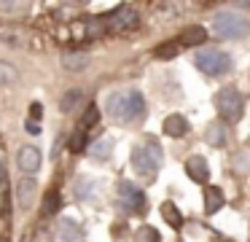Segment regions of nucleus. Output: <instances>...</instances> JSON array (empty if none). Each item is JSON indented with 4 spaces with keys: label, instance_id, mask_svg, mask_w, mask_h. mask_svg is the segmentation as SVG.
Segmentation results:
<instances>
[{
    "label": "nucleus",
    "instance_id": "f257e3e1",
    "mask_svg": "<svg viewBox=\"0 0 250 242\" xmlns=\"http://www.w3.org/2000/svg\"><path fill=\"white\" fill-rule=\"evenodd\" d=\"M105 105H108V113L116 124H132L146 110V97L137 89H121V91H113Z\"/></svg>",
    "mask_w": 250,
    "mask_h": 242
},
{
    "label": "nucleus",
    "instance_id": "f03ea898",
    "mask_svg": "<svg viewBox=\"0 0 250 242\" xmlns=\"http://www.w3.org/2000/svg\"><path fill=\"white\" fill-rule=\"evenodd\" d=\"M162 161H164V151H162V145H159L156 140L137 143L135 148H132V167L146 177L156 175V170L162 167Z\"/></svg>",
    "mask_w": 250,
    "mask_h": 242
},
{
    "label": "nucleus",
    "instance_id": "7ed1b4c3",
    "mask_svg": "<svg viewBox=\"0 0 250 242\" xmlns=\"http://www.w3.org/2000/svg\"><path fill=\"white\" fill-rule=\"evenodd\" d=\"M212 32H215L218 38H229V41L245 38L250 32V19L242 14H234V11H221V14H215V19H212Z\"/></svg>",
    "mask_w": 250,
    "mask_h": 242
},
{
    "label": "nucleus",
    "instance_id": "20e7f679",
    "mask_svg": "<svg viewBox=\"0 0 250 242\" xmlns=\"http://www.w3.org/2000/svg\"><path fill=\"white\" fill-rule=\"evenodd\" d=\"M194 62H196V67L202 70L205 75H212V78H218V75H226L229 70H231V57H229L226 51H221V48H212V46H207V48H199L196 51V57H194Z\"/></svg>",
    "mask_w": 250,
    "mask_h": 242
},
{
    "label": "nucleus",
    "instance_id": "39448f33",
    "mask_svg": "<svg viewBox=\"0 0 250 242\" xmlns=\"http://www.w3.org/2000/svg\"><path fill=\"white\" fill-rule=\"evenodd\" d=\"M215 108H218V116L223 118L226 124H237L245 113V102H242V94H239L234 86H226L215 94Z\"/></svg>",
    "mask_w": 250,
    "mask_h": 242
},
{
    "label": "nucleus",
    "instance_id": "423d86ee",
    "mask_svg": "<svg viewBox=\"0 0 250 242\" xmlns=\"http://www.w3.org/2000/svg\"><path fill=\"white\" fill-rule=\"evenodd\" d=\"M140 24V14H137L132 5H119L113 14L105 16V27L110 32H129Z\"/></svg>",
    "mask_w": 250,
    "mask_h": 242
},
{
    "label": "nucleus",
    "instance_id": "0eeeda50",
    "mask_svg": "<svg viewBox=\"0 0 250 242\" xmlns=\"http://www.w3.org/2000/svg\"><path fill=\"white\" fill-rule=\"evenodd\" d=\"M119 199H121V204L126 207V213H132V215L146 213V194H143V188H137L135 183L121 180L119 183Z\"/></svg>",
    "mask_w": 250,
    "mask_h": 242
},
{
    "label": "nucleus",
    "instance_id": "6e6552de",
    "mask_svg": "<svg viewBox=\"0 0 250 242\" xmlns=\"http://www.w3.org/2000/svg\"><path fill=\"white\" fill-rule=\"evenodd\" d=\"M17 161H19V170H24L27 175H33V172L41 170V161L43 159H41V151L35 148V145H22Z\"/></svg>",
    "mask_w": 250,
    "mask_h": 242
},
{
    "label": "nucleus",
    "instance_id": "1a4fd4ad",
    "mask_svg": "<svg viewBox=\"0 0 250 242\" xmlns=\"http://www.w3.org/2000/svg\"><path fill=\"white\" fill-rule=\"evenodd\" d=\"M83 237V226L73 218H60L57 220V240L60 242H78Z\"/></svg>",
    "mask_w": 250,
    "mask_h": 242
},
{
    "label": "nucleus",
    "instance_id": "9d476101",
    "mask_svg": "<svg viewBox=\"0 0 250 242\" xmlns=\"http://www.w3.org/2000/svg\"><path fill=\"white\" fill-rule=\"evenodd\" d=\"M35 191H38V186H35L33 177H22V180L17 183V204L22 210H30L35 202Z\"/></svg>",
    "mask_w": 250,
    "mask_h": 242
},
{
    "label": "nucleus",
    "instance_id": "9b49d317",
    "mask_svg": "<svg viewBox=\"0 0 250 242\" xmlns=\"http://www.w3.org/2000/svg\"><path fill=\"white\" fill-rule=\"evenodd\" d=\"M186 172H188L191 180L207 183V177H210V164H207L205 156H191V159L186 161Z\"/></svg>",
    "mask_w": 250,
    "mask_h": 242
},
{
    "label": "nucleus",
    "instance_id": "f8f14e48",
    "mask_svg": "<svg viewBox=\"0 0 250 242\" xmlns=\"http://www.w3.org/2000/svg\"><path fill=\"white\" fill-rule=\"evenodd\" d=\"M97 188H100V183L94 180V177H78L76 180V186H73V191H76V199L78 202H89V199H94V194H97Z\"/></svg>",
    "mask_w": 250,
    "mask_h": 242
},
{
    "label": "nucleus",
    "instance_id": "ddd939ff",
    "mask_svg": "<svg viewBox=\"0 0 250 242\" xmlns=\"http://www.w3.org/2000/svg\"><path fill=\"white\" fill-rule=\"evenodd\" d=\"M186 132H188V118L186 116L172 113V116L164 118V134H169V137H183Z\"/></svg>",
    "mask_w": 250,
    "mask_h": 242
},
{
    "label": "nucleus",
    "instance_id": "4468645a",
    "mask_svg": "<svg viewBox=\"0 0 250 242\" xmlns=\"http://www.w3.org/2000/svg\"><path fill=\"white\" fill-rule=\"evenodd\" d=\"M223 204H226V197H223L221 188H218V186H207V191H205V213L207 215H215Z\"/></svg>",
    "mask_w": 250,
    "mask_h": 242
},
{
    "label": "nucleus",
    "instance_id": "2eb2a0df",
    "mask_svg": "<svg viewBox=\"0 0 250 242\" xmlns=\"http://www.w3.org/2000/svg\"><path fill=\"white\" fill-rule=\"evenodd\" d=\"M205 140H207V145H212V148H223V145H226V127H223L221 121L207 124Z\"/></svg>",
    "mask_w": 250,
    "mask_h": 242
},
{
    "label": "nucleus",
    "instance_id": "dca6fc26",
    "mask_svg": "<svg viewBox=\"0 0 250 242\" xmlns=\"http://www.w3.org/2000/svg\"><path fill=\"white\" fill-rule=\"evenodd\" d=\"M202 41H207V30L199 24H188L180 32V43H186V46H199Z\"/></svg>",
    "mask_w": 250,
    "mask_h": 242
},
{
    "label": "nucleus",
    "instance_id": "f3484780",
    "mask_svg": "<svg viewBox=\"0 0 250 242\" xmlns=\"http://www.w3.org/2000/svg\"><path fill=\"white\" fill-rule=\"evenodd\" d=\"M78 102H83V91H81V89H70V91H65V94H62L60 110H62V113H70V110H76Z\"/></svg>",
    "mask_w": 250,
    "mask_h": 242
},
{
    "label": "nucleus",
    "instance_id": "a211bd4d",
    "mask_svg": "<svg viewBox=\"0 0 250 242\" xmlns=\"http://www.w3.org/2000/svg\"><path fill=\"white\" fill-rule=\"evenodd\" d=\"M162 218L167 220L172 229H180V226H183V215H180V210L175 207L172 202H164L162 204Z\"/></svg>",
    "mask_w": 250,
    "mask_h": 242
},
{
    "label": "nucleus",
    "instance_id": "6ab92c4d",
    "mask_svg": "<svg viewBox=\"0 0 250 242\" xmlns=\"http://www.w3.org/2000/svg\"><path fill=\"white\" fill-rule=\"evenodd\" d=\"M92 159H110V154H113V140H108V137H103V140H97V143H92Z\"/></svg>",
    "mask_w": 250,
    "mask_h": 242
},
{
    "label": "nucleus",
    "instance_id": "aec40b11",
    "mask_svg": "<svg viewBox=\"0 0 250 242\" xmlns=\"http://www.w3.org/2000/svg\"><path fill=\"white\" fill-rule=\"evenodd\" d=\"M62 65H65L67 70H86L89 57L86 54H65V57H62Z\"/></svg>",
    "mask_w": 250,
    "mask_h": 242
},
{
    "label": "nucleus",
    "instance_id": "412c9836",
    "mask_svg": "<svg viewBox=\"0 0 250 242\" xmlns=\"http://www.w3.org/2000/svg\"><path fill=\"white\" fill-rule=\"evenodd\" d=\"M97 121H100V108H97V105H89L86 110H83V116H81V132L92 129Z\"/></svg>",
    "mask_w": 250,
    "mask_h": 242
},
{
    "label": "nucleus",
    "instance_id": "4be33fe9",
    "mask_svg": "<svg viewBox=\"0 0 250 242\" xmlns=\"http://www.w3.org/2000/svg\"><path fill=\"white\" fill-rule=\"evenodd\" d=\"M178 51H180V43L178 41H169V43H162V46H156V57L159 59H172V57H178Z\"/></svg>",
    "mask_w": 250,
    "mask_h": 242
},
{
    "label": "nucleus",
    "instance_id": "5701e85b",
    "mask_svg": "<svg viewBox=\"0 0 250 242\" xmlns=\"http://www.w3.org/2000/svg\"><path fill=\"white\" fill-rule=\"evenodd\" d=\"M135 242H162V237H159V231L153 226H140L135 231Z\"/></svg>",
    "mask_w": 250,
    "mask_h": 242
},
{
    "label": "nucleus",
    "instance_id": "b1692460",
    "mask_svg": "<svg viewBox=\"0 0 250 242\" xmlns=\"http://www.w3.org/2000/svg\"><path fill=\"white\" fill-rule=\"evenodd\" d=\"M60 204H62L60 191H49V194H46V199H43V215H54L57 210H60Z\"/></svg>",
    "mask_w": 250,
    "mask_h": 242
},
{
    "label": "nucleus",
    "instance_id": "393cba45",
    "mask_svg": "<svg viewBox=\"0 0 250 242\" xmlns=\"http://www.w3.org/2000/svg\"><path fill=\"white\" fill-rule=\"evenodd\" d=\"M17 78H19V73L11 67V65H8V62H0V86L17 84Z\"/></svg>",
    "mask_w": 250,
    "mask_h": 242
},
{
    "label": "nucleus",
    "instance_id": "a878e982",
    "mask_svg": "<svg viewBox=\"0 0 250 242\" xmlns=\"http://www.w3.org/2000/svg\"><path fill=\"white\" fill-rule=\"evenodd\" d=\"M83 145H86V132H78V134H73V140H70V148L76 151H83Z\"/></svg>",
    "mask_w": 250,
    "mask_h": 242
},
{
    "label": "nucleus",
    "instance_id": "bb28decb",
    "mask_svg": "<svg viewBox=\"0 0 250 242\" xmlns=\"http://www.w3.org/2000/svg\"><path fill=\"white\" fill-rule=\"evenodd\" d=\"M30 116H33V121H38V118L43 116V108H41V102H33V105H30Z\"/></svg>",
    "mask_w": 250,
    "mask_h": 242
},
{
    "label": "nucleus",
    "instance_id": "cd10ccee",
    "mask_svg": "<svg viewBox=\"0 0 250 242\" xmlns=\"http://www.w3.org/2000/svg\"><path fill=\"white\" fill-rule=\"evenodd\" d=\"M27 132H30V134H38V132H41L38 121H33V118H30V121H27Z\"/></svg>",
    "mask_w": 250,
    "mask_h": 242
},
{
    "label": "nucleus",
    "instance_id": "c85d7f7f",
    "mask_svg": "<svg viewBox=\"0 0 250 242\" xmlns=\"http://www.w3.org/2000/svg\"><path fill=\"white\" fill-rule=\"evenodd\" d=\"M0 183H6V170H3V164H0Z\"/></svg>",
    "mask_w": 250,
    "mask_h": 242
}]
</instances>
